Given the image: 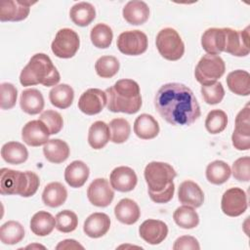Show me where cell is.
I'll list each match as a JSON object with an SVG mask.
<instances>
[{
	"mask_svg": "<svg viewBox=\"0 0 250 250\" xmlns=\"http://www.w3.org/2000/svg\"><path fill=\"white\" fill-rule=\"evenodd\" d=\"M154 106L160 116L174 126H189L201 115L193 92L181 83L162 85L155 97Z\"/></svg>",
	"mask_w": 250,
	"mask_h": 250,
	"instance_id": "obj_1",
	"label": "cell"
},
{
	"mask_svg": "<svg viewBox=\"0 0 250 250\" xmlns=\"http://www.w3.org/2000/svg\"><path fill=\"white\" fill-rule=\"evenodd\" d=\"M106 106L112 112L134 114L141 109L142 97L139 84L132 79H120L105 90Z\"/></svg>",
	"mask_w": 250,
	"mask_h": 250,
	"instance_id": "obj_2",
	"label": "cell"
},
{
	"mask_svg": "<svg viewBox=\"0 0 250 250\" xmlns=\"http://www.w3.org/2000/svg\"><path fill=\"white\" fill-rule=\"evenodd\" d=\"M60 80L61 76L58 69L49 56L44 53L33 55L20 75V82L22 86L42 84L51 87L56 86Z\"/></svg>",
	"mask_w": 250,
	"mask_h": 250,
	"instance_id": "obj_3",
	"label": "cell"
},
{
	"mask_svg": "<svg viewBox=\"0 0 250 250\" xmlns=\"http://www.w3.org/2000/svg\"><path fill=\"white\" fill-rule=\"evenodd\" d=\"M39 185V177L34 172H21L8 168L0 170V193L2 195L19 194L22 197H29L36 193Z\"/></svg>",
	"mask_w": 250,
	"mask_h": 250,
	"instance_id": "obj_4",
	"label": "cell"
},
{
	"mask_svg": "<svg viewBox=\"0 0 250 250\" xmlns=\"http://www.w3.org/2000/svg\"><path fill=\"white\" fill-rule=\"evenodd\" d=\"M145 180L147 185L148 194L161 193L174 187L173 180L177 173L168 163L160 161L149 162L144 171Z\"/></svg>",
	"mask_w": 250,
	"mask_h": 250,
	"instance_id": "obj_5",
	"label": "cell"
},
{
	"mask_svg": "<svg viewBox=\"0 0 250 250\" xmlns=\"http://www.w3.org/2000/svg\"><path fill=\"white\" fill-rule=\"evenodd\" d=\"M156 48L165 60L178 61L185 53V44L178 33L172 27H165L161 29L156 35Z\"/></svg>",
	"mask_w": 250,
	"mask_h": 250,
	"instance_id": "obj_6",
	"label": "cell"
},
{
	"mask_svg": "<svg viewBox=\"0 0 250 250\" xmlns=\"http://www.w3.org/2000/svg\"><path fill=\"white\" fill-rule=\"evenodd\" d=\"M226 70V64L219 55H204L197 62L194 69V76L197 82L203 85H210L221 78Z\"/></svg>",
	"mask_w": 250,
	"mask_h": 250,
	"instance_id": "obj_7",
	"label": "cell"
},
{
	"mask_svg": "<svg viewBox=\"0 0 250 250\" xmlns=\"http://www.w3.org/2000/svg\"><path fill=\"white\" fill-rule=\"evenodd\" d=\"M80 39L78 34L71 28L60 29L51 45L54 55L61 59L72 58L79 49Z\"/></svg>",
	"mask_w": 250,
	"mask_h": 250,
	"instance_id": "obj_8",
	"label": "cell"
},
{
	"mask_svg": "<svg viewBox=\"0 0 250 250\" xmlns=\"http://www.w3.org/2000/svg\"><path fill=\"white\" fill-rule=\"evenodd\" d=\"M147 36L141 30H127L119 34L117 38L118 50L127 56H139L147 49Z\"/></svg>",
	"mask_w": 250,
	"mask_h": 250,
	"instance_id": "obj_9",
	"label": "cell"
},
{
	"mask_svg": "<svg viewBox=\"0 0 250 250\" xmlns=\"http://www.w3.org/2000/svg\"><path fill=\"white\" fill-rule=\"evenodd\" d=\"M231 142L237 150L250 148V107L246 104L235 117V127L231 136Z\"/></svg>",
	"mask_w": 250,
	"mask_h": 250,
	"instance_id": "obj_10",
	"label": "cell"
},
{
	"mask_svg": "<svg viewBox=\"0 0 250 250\" xmlns=\"http://www.w3.org/2000/svg\"><path fill=\"white\" fill-rule=\"evenodd\" d=\"M247 207V195L242 188H230L224 192L221 200V208L227 216H240L246 211Z\"/></svg>",
	"mask_w": 250,
	"mask_h": 250,
	"instance_id": "obj_11",
	"label": "cell"
},
{
	"mask_svg": "<svg viewBox=\"0 0 250 250\" xmlns=\"http://www.w3.org/2000/svg\"><path fill=\"white\" fill-rule=\"evenodd\" d=\"M249 30L250 26H246L243 30H234L226 27V45L224 52L235 57L247 56L250 52Z\"/></svg>",
	"mask_w": 250,
	"mask_h": 250,
	"instance_id": "obj_12",
	"label": "cell"
},
{
	"mask_svg": "<svg viewBox=\"0 0 250 250\" xmlns=\"http://www.w3.org/2000/svg\"><path fill=\"white\" fill-rule=\"evenodd\" d=\"M106 104L107 96L105 91L98 88H90L80 96L78 108L87 115H95L100 113Z\"/></svg>",
	"mask_w": 250,
	"mask_h": 250,
	"instance_id": "obj_13",
	"label": "cell"
},
{
	"mask_svg": "<svg viewBox=\"0 0 250 250\" xmlns=\"http://www.w3.org/2000/svg\"><path fill=\"white\" fill-rule=\"evenodd\" d=\"M89 201L98 207L108 206L114 197V191L109 182L104 178L95 179L87 189Z\"/></svg>",
	"mask_w": 250,
	"mask_h": 250,
	"instance_id": "obj_14",
	"label": "cell"
},
{
	"mask_svg": "<svg viewBox=\"0 0 250 250\" xmlns=\"http://www.w3.org/2000/svg\"><path fill=\"white\" fill-rule=\"evenodd\" d=\"M35 4L31 1L21 0H3L0 3V21H21L27 18L30 12V6Z\"/></svg>",
	"mask_w": 250,
	"mask_h": 250,
	"instance_id": "obj_15",
	"label": "cell"
},
{
	"mask_svg": "<svg viewBox=\"0 0 250 250\" xmlns=\"http://www.w3.org/2000/svg\"><path fill=\"white\" fill-rule=\"evenodd\" d=\"M138 182L135 171L127 166L114 168L109 176V183L113 189L120 192L131 191L135 188Z\"/></svg>",
	"mask_w": 250,
	"mask_h": 250,
	"instance_id": "obj_16",
	"label": "cell"
},
{
	"mask_svg": "<svg viewBox=\"0 0 250 250\" xmlns=\"http://www.w3.org/2000/svg\"><path fill=\"white\" fill-rule=\"evenodd\" d=\"M139 234L148 244L156 245L166 238L168 234V227L160 220L148 219L143 222L140 226Z\"/></svg>",
	"mask_w": 250,
	"mask_h": 250,
	"instance_id": "obj_17",
	"label": "cell"
},
{
	"mask_svg": "<svg viewBox=\"0 0 250 250\" xmlns=\"http://www.w3.org/2000/svg\"><path fill=\"white\" fill-rule=\"evenodd\" d=\"M49 130L45 124L38 120L27 122L21 130L22 141L30 146H39L49 141Z\"/></svg>",
	"mask_w": 250,
	"mask_h": 250,
	"instance_id": "obj_18",
	"label": "cell"
},
{
	"mask_svg": "<svg viewBox=\"0 0 250 250\" xmlns=\"http://www.w3.org/2000/svg\"><path fill=\"white\" fill-rule=\"evenodd\" d=\"M226 45V27H211L206 29L201 36V46L210 55H219L224 52Z\"/></svg>",
	"mask_w": 250,
	"mask_h": 250,
	"instance_id": "obj_19",
	"label": "cell"
},
{
	"mask_svg": "<svg viewBox=\"0 0 250 250\" xmlns=\"http://www.w3.org/2000/svg\"><path fill=\"white\" fill-rule=\"evenodd\" d=\"M179 201L184 205L198 208L203 204L204 193L201 188L193 181L187 180L180 184L178 190Z\"/></svg>",
	"mask_w": 250,
	"mask_h": 250,
	"instance_id": "obj_20",
	"label": "cell"
},
{
	"mask_svg": "<svg viewBox=\"0 0 250 250\" xmlns=\"http://www.w3.org/2000/svg\"><path fill=\"white\" fill-rule=\"evenodd\" d=\"M110 228L109 217L102 212L91 214L84 222L83 230L85 234L91 238H99L104 236Z\"/></svg>",
	"mask_w": 250,
	"mask_h": 250,
	"instance_id": "obj_21",
	"label": "cell"
},
{
	"mask_svg": "<svg viewBox=\"0 0 250 250\" xmlns=\"http://www.w3.org/2000/svg\"><path fill=\"white\" fill-rule=\"evenodd\" d=\"M122 15L124 20L133 25L145 23L149 17V8L147 4L140 0H132L126 3Z\"/></svg>",
	"mask_w": 250,
	"mask_h": 250,
	"instance_id": "obj_22",
	"label": "cell"
},
{
	"mask_svg": "<svg viewBox=\"0 0 250 250\" xmlns=\"http://www.w3.org/2000/svg\"><path fill=\"white\" fill-rule=\"evenodd\" d=\"M90 170L81 160H74L64 170V180L71 188H78L84 186L89 178Z\"/></svg>",
	"mask_w": 250,
	"mask_h": 250,
	"instance_id": "obj_23",
	"label": "cell"
},
{
	"mask_svg": "<svg viewBox=\"0 0 250 250\" xmlns=\"http://www.w3.org/2000/svg\"><path fill=\"white\" fill-rule=\"evenodd\" d=\"M114 215L120 223L133 225L140 219L141 211L139 205L134 200L123 198L115 205Z\"/></svg>",
	"mask_w": 250,
	"mask_h": 250,
	"instance_id": "obj_24",
	"label": "cell"
},
{
	"mask_svg": "<svg viewBox=\"0 0 250 250\" xmlns=\"http://www.w3.org/2000/svg\"><path fill=\"white\" fill-rule=\"evenodd\" d=\"M20 105L22 111H24L27 114H38L44 108L43 95L37 89H25L21 94Z\"/></svg>",
	"mask_w": 250,
	"mask_h": 250,
	"instance_id": "obj_25",
	"label": "cell"
},
{
	"mask_svg": "<svg viewBox=\"0 0 250 250\" xmlns=\"http://www.w3.org/2000/svg\"><path fill=\"white\" fill-rule=\"evenodd\" d=\"M134 133L142 140L153 139L159 133L158 122L152 115L142 113L134 122Z\"/></svg>",
	"mask_w": 250,
	"mask_h": 250,
	"instance_id": "obj_26",
	"label": "cell"
},
{
	"mask_svg": "<svg viewBox=\"0 0 250 250\" xmlns=\"http://www.w3.org/2000/svg\"><path fill=\"white\" fill-rule=\"evenodd\" d=\"M69 146L68 145L60 139L49 140L43 147V153L45 158L55 164L62 163L69 156Z\"/></svg>",
	"mask_w": 250,
	"mask_h": 250,
	"instance_id": "obj_27",
	"label": "cell"
},
{
	"mask_svg": "<svg viewBox=\"0 0 250 250\" xmlns=\"http://www.w3.org/2000/svg\"><path fill=\"white\" fill-rule=\"evenodd\" d=\"M229 89L238 96H249L250 94V74L246 70L236 69L227 76Z\"/></svg>",
	"mask_w": 250,
	"mask_h": 250,
	"instance_id": "obj_28",
	"label": "cell"
},
{
	"mask_svg": "<svg viewBox=\"0 0 250 250\" xmlns=\"http://www.w3.org/2000/svg\"><path fill=\"white\" fill-rule=\"evenodd\" d=\"M67 198V190L59 182L48 184L42 192V201L45 205L55 208L62 205Z\"/></svg>",
	"mask_w": 250,
	"mask_h": 250,
	"instance_id": "obj_29",
	"label": "cell"
},
{
	"mask_svg": "<svg viewBox=\"0 0 250 250\" xmlns=\"http://www.w3.org/2000/svg\"><path fill=\"white\" fill-rule=\"evenodd\" d=\"M110 140V131L108 125L104 121L94 122L88 132V143L94 149H101L106 146Z\"/></svg>",
	"mask_w": 250,
	"mask_h": 250,
	"instance_id": "obj_30",
	"label": "cell"
},
{
	"mask_svg": "<svg viewBox=\"0 0 250 250\" xmlns=\"http://www.w3.org/2000/svg\"><path fill=\"white\" fill-rule=\"evenodd\" d=\"M56 227V218L47 211L35 213L30 220V229L38 236L50 234Z\"/></svg>",
	"mask_w": 250,
	"mask_h": 250,
	"instance_id": "obj_31",
	"label": "cell"
},
{
	"mask_svg": "<svg viewBox=\"0 0 250 250\" xmlns=\"http://www.w3.org/2000/svg\"><path fill=\"white\" fill-rule=\"evenodd\" d=\"M69 16L73 23L83 27L89 25L95 20L96 10L89 2H78L70 8Z\"/></svg>",
	"mask_w": 250,
	"mask_h": 250,
	"instance_id": "obj_32",
	"label": "cell"
},
{
	"mask_svg": "<svg viewBox=\"0 0 250 250\" xmlns=\"http://www.w3.org/2000/svg\"><path fill=\"white\" fill-rule=\"evenodd\" d=\"M74 99V91L67 84H59L53 87L49 93L51 104L61 109H65L72 104Z\"/></svg>",
	"mask_w": 250,
	"mask_h": 250,
	"instance_id": "obj_33",
	"label": "cell"
},
{
	"mask_svg": "<svg viewBox=\"0 0 250 250\" xmlns=\"http://www.w3.org/2000/svg\"><path fill=\"white\" fill-rule=\"evenodd\" d=\"M2 158L9 164L18 165L26 161L28 157L27 148L19 142H8L1 148Z\"/></svg>",
	"mask_w": 250,
	"mask_h": 250,
	"instance_id": "obj_34",
	"label": "cell"
},
{
	"mask_svg": "<svg viewBox=\"0 0 250 250\" xmlns=\"http://www.w3.org/2000/svg\"><path fill=\"white\" fill-rule=\"evenodd\" d=\"M231 174L230 167L223 160H215L206 167V178L213 185L226 183Z\"/></svg>",
	"mask_w": 250,
	"mask_h": 250,
	"instance_id": "obj_35",
	"label": "cell"
},
{
	"mask_svg": "<svg viewBox=\"0 0 250 250\" xmlns=\"http://www.w3.org/2000/svg\"><path fill=\"white\" fill-rule=\"evenodd\" d=\"M173 219L180 228L186 229H193L199 224V217L194 208L184 204L175 210Z\"/></svg>",
	"mask_w": 250,
	"mask_h": 250,
	"instance_id": "obj_36",
	"label": "cell"
},
{
	"mask_svg": "<svg viewBox=\"0 0 250 250\" xmlns=\"http://www.w3.org/2000/svg\"><path fill=\"white\" fill-rule=\"evenodd\" d=\"M24 237V229L17 221H8L0 228V240L4 244L14 245Z\"/></svg>",
	"mask_w": 250,
	"mask_h": 250,
	"instance_id": "obj_37",
	"label": "cell"
},
{
	"mask_svg": "<svg viewBox=\"0 0 250 250\" xmlns=\"http://www.w3.org/2000/svg\"><path fill=\"white\" fill-rule=\"evenodd\" d=\"M90 38L95 47L100 49H106L112 42L113 33L107 24L98 23L91 29Z\"/></svg>",
	"mask_w": 250,
	"mask_h": 250,
	"instance_id": "obj_38",
	"label": "cell"
},
{
	"mask_svg": "<svg viewBox=\"0 0 250 250\" xmlns=\"http://www.w3.org/2000/svg\"><path fill=\"white\" fill-rule=\"evenodd\" d=\"M110 140L114 144L125 143L131 133V126L129 122L124 118H114L109 124Z\"/></svg>",
	"mask_w": 250,
	"mask_h": 250,
	"instance_id": "obj_39",
	"label": "cell"
},
{
	"mask_svg": "<svg viewBox=\"0 0 250 250\" xmlns=\"http://www.w3.org/2000/svg\"><path fill=\"white\" fill-rule=\"evenodd\" d=\"M120 67L119 61L113 56H102L95 63L97 74L102 78H110L114 76Z\"/></svg>",
	"mask_w": 250,
	"mask_h": 250,
	"instance_id": "obj_40",
	"label": "cell"
},
{
	"mask_svg": "<svg viewBox=\"0 0 250 250\" xmlns=\"http://www.w3.org/2000/svg\"><path fill=\"white\" fill-rule=\"evenodd\" d=\"M228 125V115L222 109L211 110L205 119V128L211 134L223 132Z\"/></svg>",
	"mask_w": 250,
	"mask_h": 250,
	"instance_id": "obj_41",
	"label": "cell"
},
{
	"mask_svg": "<svg viewBox=\"0 0 250 250\" xmlns=\"http://www.w3.org/2000/svg\"><path fill=\"white\" fill-rule=\"evenodd\" d=\"M56 229L61 232H71L78 225L77 215L71 210H62L56 215Z\"/></svg>",
	"mask_w": 250,
	"mask_h": 250,
	"instance_id": "obj_42",
	"label": "cell"
},
{
	"mask_svg": "<svg viewBox=\"0 0 250 250\" xmlns=\"http://www.w3.org/2000/svg\"><path fill=\"white\" fill-rule=\"evenodd\" d=\"M201 94L203 100L208 104H216L223 101L225 97V89L221 82H215L210 85L201 86Z\"/></svg>",
	"mask_w": 250,
	"mask_h": 250,
	"instance_id": "obj_43",
	"label": "cell"
},
{
	"mask_svg": "<svg viewBox=\"0 0 250 250\" xmlns=\"http://www.w3.org/2000/svg\"><path fill=\"white\" fill-rule=\"evenodd\" d=\"M39 120L42 121L48 128L50 135L58 134L63 126V120L62 115L58 111L51 109L43 111L39 116Z\"/></svg>",
	"mask_w": 250,
	"mask_h": 250,
	"instance_id": "obj_44",
	"label": "cell"
},
{
	"mask_svg": "<svg viewBox=\"0 0 250 250\" xmlns=\"http://www.w3.org/2000/svg\"><path fill=\"white\" fill-rule=\"evenodd\" d=\"M0 90H1V100H0L1 108L10 109L14 107L18 98L17 88L12 83L4 82L0 85Z\"/></svg>",
	"mask_w": 250,
	"mask_h": 250,
	"instance_id": "obj_45",
	"label": "cell"
},
{
	"mask_svg": "<svg viewBox=\"0 0 250 250\" xmlns=\"http://www.w3.org/2000/svg\"><path fill=\"white\" fill-rule=\"evenodd\" d=\"M231 173L235 180L249 182L250 180V157L243 156L236 159L231 167Z\"/></svg>",
	"mask_w": 250,
	"mask_h": 250,
	"instance_id": "obj_46",
	"label": "cell"
},
{
	"mask_svg": "<svg viewBox=\"0 0 250 250\" xmlns=\"http://www.w3.org/2000/svg\"><path fill=\"white\" fill-rule=\"evenodd\" d=\"M174 250H199L200 245L197 239L190 235H183L178 237L173 245Z\"/></svg>",
	"mask_w": 250,
	"mask_h": 250,
	"instance_id": "obj_47",
	"label": "cell"
},
{
	"mask_svg": "<svg viewBox=\"0 0 250 250\" xmlns=\"http://www.w3.org/2000/svg\"><path fill=\"white\" fill-rule=\"evenodd\" d=\"M78 248L84 249V247L74 239L62 240L56 246V249L58 250L59 249H78Z\"/></svg>",
	"mask_w": 250,
	"mask_h": 250,
	"instance_id": "obj_48",
	"label": "cell"
},
{
	"mask_svg": "<svg viewBox=\"0 0 250 250\" xmlns=\"http://www.w3.org/2000/svg\"><path fill=\"white\" fill-rule=\"evenodd\" d=\"M33 247H39V248H45L44 246H42V245H29V246H27L26 248H33Z\"/></svg>",
	"mask_w": 250,
	"mask_h": 250,
	"instance_id": "obj_49",
	"label": "cell"
}]
</instances>
